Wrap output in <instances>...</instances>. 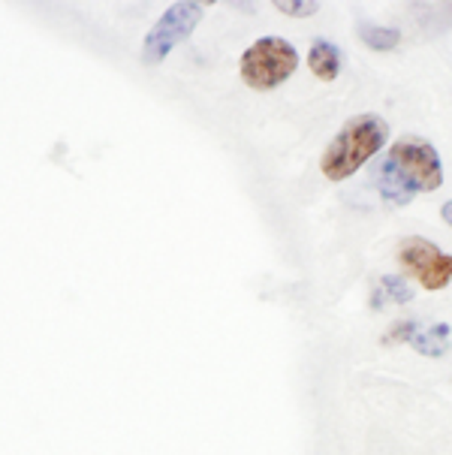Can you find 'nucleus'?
<instances>
[{"label": "nucleus", "mask_w": 452, "mask_h": 455, "mask_svg": "<svg viewBox=\"0 0 452 455\" xmlns=\"http://www.w3.org/2000/svg\"><path fill=\"white\" fill-rule=\"evenodd\" d=\"M380 196L389 205H410L413 196L432 194L443 184L440 154L423 136H401L393 148L383 154L377 172H374Z\"/></svg>", "instance_id": "1"}, {"label": "nucleus", "mask_w": 452, "mask_h": 455, "mask_svg": "<svg viewBox=\"0 0 452 455\" xmlns=\"http://www.w3.org/2000/svg\"><path fill=\"white\" fill-rule=\"evenodd\" d=\"M389 139L386 118L374 112L356 115V118L344 121L338 136L326 145L323 157H320V172L329 181H347L350 175H356L368 160L377 157Z\"/></svg>", "instance_id": "2"}, {"label": "nucleus", "mask_w": 452, "mask_h": 455, "mask_svg": "<svg viewBox=\"0 0 452 455\" xmlns=\"http://www.w3.org/2000/svg\"><path fill=\"white\" fill-rule=\"evenodd\" d=\"M298 69L296 45L283 36H259L244 49L239 76L250 91H274Z\"/></svg>", "instance_id": "3"}, {"label": "nucleus", "mask_w": 452, "mask_h": 455, "mask_svg": "<svg viewBox=\"0 0 452 455\" xmlns=\"http://www.w3.org/2000/svg\"><path fill=\"white\" fill-rule=\"evenodd\" d=\"M202 15H205V4H199V0H178V4H172L170 10L155 21L148 36H145L142 52H139L142 64L155 67L160 60H166V55H170L175 45L194 34L196 25L202 21Z\"/></svg>", "instance_id": "4"}, {"label": "nucleus", "mask_w": 452, "mask_h": 455, "mask_svg": "<svg viewBox=\"0 0 452 455\" xmlns=\"http://www.w3.org/2000/svg\"><path fill=\"white\" fill-rule=\"evenodd\" d=\"M398 262L404 266V272L416 277L419 287L432 292L443 290L452 281V253H443L438 244L423 235L404 238L401 251H398Z\"/></svg>", "instance_id": "5"}, {"label": "nucleus", "mask_w": 452, "mask_h": 455, "mask_svg": "<svg viewBox=\"0 0 452 455\" xmlns=\"http://www.w3.org/2000/svg\"><path fill=\"white\" fill-rule=\"evenodd\" d=\"M452 344V329L449 323H432V326H419L413 331L410 347L416 353H423L428 359H440Z\"/></svg>", "instance_id": "6"}, {"label": "nucleus", "mask_w": 452, "mask_h": 455, "mask_svg": "<svg viewBox=\"0 0 452 455\" xmlns=\"http://www.w3.org/2000/svg\"><path fill=\"white\" fill-rule=\"evenodd\" d=\"M341 49L335 43H329V40H313L311 45V52H308V67H311V73L317 76L320 82H332V79H338V73H341Z\"/></svg>", "instance_id": "7"}, {"label": "nucleus", "mask_w": 452, "mask_h": 455, "mask_svg": "<svg viewBox=\"0 0 452 455\" xmlns=\"http://www.w3.org/2000/svg\"><path fill=\"white\" fill-rule=\"evenodd\" d=\"M413 299L410 283L404 281V275H386L377 281V287L371 292V307L374 311H383L389 305H408Z\"/></svg>", "instance_id": "8"}, {"label": "nucleus", "mask_w": 452, "mask_h": 455, "mask_svg": "<svg viewBox=\"0 0 452 455\" xmlns=\"http://www.w3.org/2000/svg\"><path fill=\"white\" fill-rule=\"evenodd\" d=\"M359 36H362V43L368 49L374 52H393L401 45V30L398 28H380V25H359Z\"/></svg>", "instance_id": "9"}, {"label": "nucleus", "mask_w": 452, "mask_h": 455, "mask_svg": "<svg viewBox=\"0 0 452 455\" xmlns=\"http://www.w3.org/2000/svg\"><path fill=\"white\" fill-rule=\"evenodd\" d=\"M278 12L289 15V19H308V15H317L320 4L317 0H274Z\"/></svg>", "instance_id": "10"}, {"label": "nucleus", "mask_w": 452, "mask_h": 455, "mask_svg": "<svg viewBox=\"0 0 452 455\" xmlns=\"http://www.w3.org/2000/svg\"><path fill=\"white\" fill-rule=\"evenodd\" d=\"M419 329V320H398L393 329L383 335V344H410V338H413V331Z\"/></svg>", "instance_id": "11"}, {"label": "nucleus", "mask_w": 452, "mask_h": 455, "mask_svg": "<svg viewBox=\"0 0 452 455\" xmlns=\"http://www.w3.org/2000/svg\"><path fill=\"white\" fill-rule=\"evenodd\" d=\"M440 218H443V223H449V227H452V199H449V203H443Z\"/></svg>", "instance_id": "12"}]
</instances>
